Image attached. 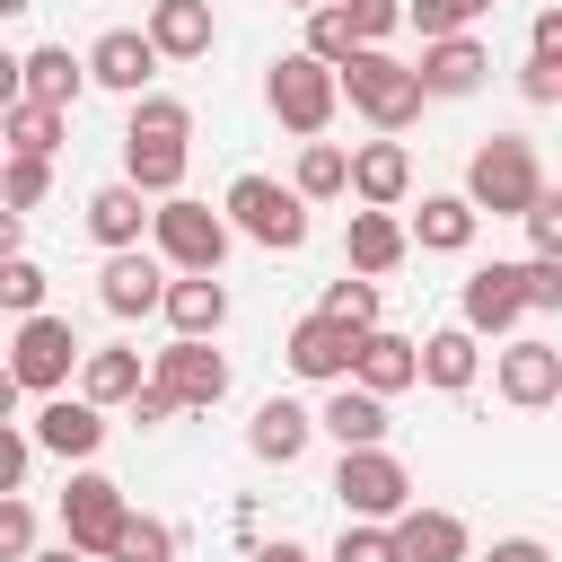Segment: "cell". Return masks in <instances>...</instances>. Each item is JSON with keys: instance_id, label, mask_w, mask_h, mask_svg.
Instances as JSON below:
<instances>
[{"instance_id": "6da1fadb", "label": "cell", "mask_w": 562, "mask_h": 562, "mask_svg": "<svg viewBox=\"0 0 562 562\" xmlns=\"http://www.w3.org/2000/svg\"><path fill=\"white\" fill-rule=\"evenodd\" d=\"M184 158H193V105L184 97H132V123H123V176L149 193V202H167V193H184Z\"/></svg>"}, {"instance_id": "7a4b0ae2", "label": "cell", "mask_w": 562, "mask_h": 562, "mask_svg": "<svg viewBox=\"0 0 562 562\" xmlns=\"http://www.w3.org/2000/svg\"><path fill=\"white\" fill-rule=\"evenodd\" d=\"M342 97H351V114H369L378 132H404V123L430 105L422 61H395L386 44H360V53L342 61Z\"/></svg>"}, {"instance_id": "3957f363", "label": "cell", "mask_w": 562, "mask_h": 562, "mask_svg": "<svg viewBox=\"0 0 562 562\" xmlns=\"http://www.w3.org/2000/svg\"><path fill=\"white\" fill-rule=\"evenodd\" d=\"M465 193H474V211H492V220H527V211H536V193H544L536 140H518V132H492V140L465 158Z\"/></svg>"}, {"instance_id": "277c9868", "label": "cell", "mask_w": 562, "mask_h": 562, "mask_svg": "<svg viewBox=\"0 0 562 562\" xmlns=\"http://www.w3.org/2000/svg\"><path fill=\"white\" fill-rule=\"evenodd\" d=\"M263 105H272L299 140H316V132L334 123V105H342V70H334V61H316V53L299 44V53H281V61L263 70Z\"/></svg>"}, {"instance_id": "5b68a950", "label": "cell", "mask_w": 562, "mask_h": 562, "mask_svg": "<svg viewBox=\"0 0 562 562\" xmlns=\"http://www.w3.org/2000/svg\"><path fill=\"white\" fill-rule=\"evenodd\" d=\"M220 211H228V220H237V237H255L263 255H299V246H307V193H299V184L237 176Z\"/></svg>"}, {"instance_id": "8992f818", "label": "cell", "mask_w": 562, "mask_h": 562, "mask_svg": "<svg viewBox=\"0 0 562 562\" xmlns=\"http://www.w3.org/2000/svg\"><path fill=\"white\" fill-rule=\"evenodd\" d=\"M228 237H237V220L211 211V202H193V193H167L158 220H149V246H158L176 272H220V263H228Z\"/></svg>"}, {"instance_id": "52a82bcc", "label": "cell", "mask_w": 562, "mask_h": 562, "mask_svg": "<svg viewBox=\"0 0 562 562\" xmlns=\"http://www.w3.org/2000/svg\"><path fill=\"white\" fill-rule=\"evenodd\" d=\"M79 360H88V351H79L70 316H44V307L18 316V334H9V386H26V395H61Z\"/></svg>"}, {"instance_id": "ba28073f", "label": "cell", "mask_w": 562, "mask_h": 562, "mask_svg": "<svg viewBox=\"0 0 562 562\" xmlns=\"http://www.w3.org/2000/svg\"><path fill=\"white\" fill-rule=\"evenodd\" d=\"M334 492H342V518H404L413 509V474H404V457L378 439V448H342V465H334Z\"/></svg>"}, {"instance_id": "9c48e42d", "label": "cell", "mask_w": 562, "mask_h": 562, "mask_svg": "<svg viewBox=\"0 0 562 562\" xmlns=\"http://www.w3.org/2000/svg\"><path fill=\"white\" fill-rule=\"evenodd\" d=\"M123 527H132V501H123V483H114V474H70V492H61V536H70L79 553L114 562Z\"/></svg>"}, {"instance_id": "30bf717a", "label": "cell", "mask_w": 562, "mask_h": 562, "mask_svg": "<svg viewBox=\"0 0 562 562\" xmlns=\"http://www.w3.org/2000/svg\"><path fill=\"white\" fill-rule=\"evenodd\" d=\"M492 386H501V404H518V413L562 404V342H544V334H509L501 360H492Z\"/></svg>"}, {"instance_id": "8fae6325", "label": "cell", "mask_w": 562, "mask_h": 562, "mask_svg": "<svg viewBox=\"0 0 562 562\" xmlns=\"http://www.w3.org/2000/svg\"><path fill=\"white\" fill-rule=\"evenodd\" d=\"M360 342H369L360 325H342V316H325V307H316V316H299V325H290L281 360H290L299 378H325V386H342V378L360 369Z\"/></svg>"}, {"instance_id": "7c38bea8", "label": "cell", "mask_w": 562, "mask_h": 562, "mask_svg": "<svg viewBox=\"0 0 562 562\" xmlns=\"http://www.w3.org/2000/svg\"><path fill=\"white\" fill-rule=\"evenodd\" d=\"M149 378H158V386H167L184 413H211V404L228 395V360H220L202 334H176L167 351H149Z\"/></svg>"}, {"instance_id": "4fadbf2b", "label": "cell", "mask_w": 562, "mask_h": 562, "mask_svg": "<svg viewBox=\"0 0 562 562\" xmlns=\"http://www.w3.org/2000/svg\"><path fill=\"white\" fill-rule=\"evenodd\" d=\"M457 316H465L474 334H518V316H536V307H527V263H483V272H465Z\"/></svg>"}, {"instance_id": "5bb4252c", "label": "cell", "mask_w": 562, "mask_h": 562, "mask_svg": "<svg viewBox=\"0 0 562 562\" xmlns=\"http://www.w3.org/2000/svg\"><path fill=\"white\" fill-rule=\"evenodd\" d=\"M158 44H149V26H105L97 44H88V79L97 88H114V97H149V79H158Z\"/></svg>"}, {"instance_id": "9a60e30c", "label": "cell", "mask_w": 562, "mask_h": 562, "mask_svg": "<svg viewBox=\"0 0 562 562\" xmlns=\"http://www.w3.org/2000/svg\"><path fill=\"white\" fill-rule=\"evenodd\" d=\"M158 263H167V255H140V246L105 255V272H97L105 316H167V272H158Z\"/></svg>"}, {"instance_id": "2e32d148", "label": "cell", "mask_w": 562, "mask_h": 562, "mask_svg": "<svg viewBox=\"0 0 562 562\" xmlns=\"http://www.w3.org/2000/svg\"><path fill=\"white\" fill-rule=\"evenodd\" d=\"M35 439H44L61 465H88V457L105 448V404H88V395H44V404H35Z\"/></svg>"}, {"instance_id": "e0dca14e", "label": "cell", "mask_w": 562, "mask_h": 562, "mask_svg": "<svg viewBox=\"0 0 562 562\" xmlns=\"http://www.w3.org/2000/svg\"><path fill=\"white\" fill-rule=\"evenodd\" d=\"M88 88V61H70V44H35L9 61V97H35V105H79Z\"/></svg>"}, {"instance_id": "ac0fdd59", "label": "cell", "mask_w": 562, "mask_h": 562, "mask_svg": "<svg viewBox=\"0 0 562 562\" xmlns=\"http://www.w3.org/2000/svg\"><path fill=\"white\" fill-rule=\"evenodd\" d=\"M342 255H351V272H369V281H386L404 255H413V228L395 220V211H378V202H360L351 211V228H342Z\"/></svg>"}, {"instance_id": "d6986e66", "label": "cell", "mask_w": 562, "mask_h": 562, "mask_svg": "<svg viewBox=\"0 0 562 562\" xmlns=\"http://www.w3.org/2000/svg\"><path fill=\"white\" fill-rule=\"evenodd\" d=\"M351 193H360V202H378V211H395V202L413 193V149H404L395 132L360 140V149H351Z\"/></svg>"}, {"instance_id": "ffe728a7", "label": "cell", "mask_w": 562, "mask_h": 562, "mask_svg": "<svg viewBox=\"0 0 562 562\" xmlns=\"http://www.w3.org/2000/svg\"><path fill=\"white\" fill-rule=\"evenodd\" d=\"M158 211H149V193L132 184V176H114V184H97L88 193V237L105 246V255H123V246H140V228H149Z\"/></svg>"}, {"instance_id": "44dd1931", "label": "cell", "mask_w": 562, "mask_h": 562, "mask_svg": "<svg viewBox=\"0 0 562 562\" xmlns=\"http://www.w3.org/2000/svg\"><path fill=\"white\" fill-rule=\"evenodd\" d=\"M316 430H325V422H316L307 404H290V395H272V404H255V422H246V448H255L263 465H299Z\"/></svg>"}, {"instance_id": "7402d4cb", "label": "cell", "mask_w": 562, "mask_h": 562, "mask_svg": "<svg viewBox=\"0 0 562 562\" xmlns=\"http://www.w3.org/2000/svg\"><path fill=\"white\" fill-rule=\"evenodd\" d=\"M474 369H483V334L457 316V325H439V334H422V386H439V395H465L474 386Z\"/></svg>"}, {"instance_id": "603a6c76", "label": "cell", "mask_w": 562, "mask_h": 562, "mask_svg": "<svg viewBox=\"0 0 562 562\" xmlns=\"http://www.w3.org/2000/svg\"><path fill=\"white\" fill-rule=\"evenodd\" d=\"M149 44H158L167 61H202V53L220 44L211 0H149Z\"/></svg>"}, {"instance_id": "cb8c5ba5", "label": "cell", "mask_w": 562, "mask_h": 562, "mask_svg": "<svg viewBox=\"0 0 562 562\" xmlns=\"http://www.w3.org/2000/svg\"><path fill=\"white\" fill-rule=\"evenodd\" d=\"M492 79V53L474 44V35H439V44H422V88L430 97H474Z\"/></svg>"}, {"instance_id": "d4e9b609", "label": "cell", "mask_w": 562, "mask_h": 562, "mask_svg": "<svg viewBox=\"0 0 562 562\" xmlns=\"http://www.w3.org/2000/svg\"><path fill=\"white\" fill-rule=\"evenodd\" d=\"M474 228H483L474 193H422V211H413V246L422 255H465Z\"/></svg>"}, {"instance_id": "484cf974", "label": "cell", "mask_w": 562, "mask_h": 562, "mask_svg": "<svg viewBox=\"0 0 562 562\" xmlns=\"http://www.w3.org/2000/svg\"><path fill=\"white\" fill-rule=\"evenodd\" d=\"M395 544H404V562H474V536L457 509H404Z\"/></svg>"}, {"instance_id": "4316f807", "label": "cell", "mask_w": 562, "mask_h": 562, "mask_svg": "<svg viewBox=\"0 0 562 562\" xmlns=\"http://www.w3.org/2000/svg\"><path fill=\"white\" fill-rule=\"evenodd\" d=\"M167 325L211 342V334L228 325V281H220V272H176V281H167Z\"/></svg>"}, {"instance_id": "83f0119b", "label": "cell", "mask_w": 562, "mask_h": 562, "mask_svg": "<svg viewBox=\"0 0 562 562\" xmlns=\"http://www.w3.org/2000/svg\"><path fill=\"white\" fill-rule=\"evenodd\" d=\"M369 395H404V386H422V342H404V334H386V325H369V342H360V369H351Z\"/></svg>"}, {"instance_id": "f1b7e54d", "label": "cell", "mask_w": 562, "mask_h": 562, "mask_svg": "<svg viewBox=\"0 0 562 562\" xmlns=\"http://www.w3.org/2000/svg\"><path fill=\"white\" fill-rule=\"evenodd\" d=\"M316 422H325V439H342V448H378V439H386V395H369L360 378H342Z\"/></svg>"}, {"instance_id": "f546056e", "label": "cell", "mask_w": 562, "mask_h": 562, "mask_svg": "<svg viewBox=\"0 0 562 562\" xmlns=\"http://www.w3.org/2000/svg\"><path fill=\"white\" fill-rule=\"evenodd\" d=\"M140 386H149V369H140V351H132V342H105V351H88V360H79V395H88V404H105V413H114V404H132Z\"/></svg>"}, {"instance_id": "4dcf8cb0", "label": "cell", "mask_w": 562, "mask_h": 562, "mask_svg": "<svg viewBox=\"0 0 562 562\" xmlns=\"http://www.w3.org/2000/svg\"><path fill=\"white\" fill-rule=\"evenodd\" d=\"M61 132H70V105H35V97H9V105H0V140L26 149V158H53Z\"/></svg>"}, {"instance_id": "1f68e13d", "label": "cell", "mask_w": 562, "mask_h": 562, "mask_svg": "<svg viewBox=\"0 0 562 562\" xmlns=\"http://www.w3.org/2000/svg\"><path fill=\"white\" fill-rule=\"evenodd\" d=\"M290 184H299L307 202H334V193H351V149H342V140H307Z\"/></svg>"}, {"instance_id": "d6a6232c", "label": "cell", "mask_w": 562, "mask_h": 562, "mask_svg": "<svg viewBox=\"0 0 562 562\" xmlns=\"http://www.w3.org/2000/svg\"><path fill=\"white\" fill-rule=\"evenodd\" d=\"M307 53H316V61H334V70H342V61L360 53V26H351V9H342V0L307 9Z\"/></svg>"}, {"instance_id": "836d02e7", "label": "cell", "mask_w": 562, "mask_h": 562, "mask_svg": "<svg viewBox=\"0 0 562 562\" xmlns=\"http://www.w3.org/2000/svg\"><path fill=\"white\" fill-rule=\"evenodd\" d=\"M325 562H404V544H395L386 518H342V536H334Z\"/></svg>"}, {"instance_id": "e575fe53", "label": "cell", "mask_w": 562, "mask_h": 562, "mask_svg": "<svg viewBox=\"0 0 562 562\" xmlns=\"http://www.w3.org/2000/svg\"><path fill=\"white\" fill-rule=\"evenodd\" d=\"M53 193V158H26V149H9V167H0V202L9 211H35Z\"/></svg>"}, {"instance_id": "d590c367", "label": "cell", "mask_w": 562, "mask_h": 562, "mask_svg": "<svg viewBox=\"0 0 562 562\" xmlns=\"http://www.w3.org/2000/svg\"><path fill=\"white\" fill-rule=\"evenodd\" d=\"M325 316H342V325H378V281L369 272H342V281H325Z\"/></svg>"}, {"instance_id": "8d00e7d4", "label": "cell", "mask_w": 562, "mask_h": 562, "mask_svg": "<svg viewBox=\"0 0 562 562\" xmlns=\"http://www.w3.org/2000/svg\"><path fill=\"white\" fill-rule=\"evenodd\" d=\"M176 544H184V536H176L167 518H140V509H132V527H123L114 562H176Z\"/></svg>"}, {"instance_id": "74e56055", "label": "cell", "mask_w": 562, "mask_h": 562, "mask_svg": "<svg viewBox=\"0 0 562 562\" xmlns=\"http://www.w3.org/2000/svg\"><path fill=\"white\" fill-rule=\"evenodd\" d=\"M474 18H492V0H413V26H422V44H439V35H465Z\"/></svg>"}, {"instance_id": "f35d334b", "label": "cell", "mask_w": 562, "mask_h": 562, "mask_svg": "<svg viewBox=\"0 0 562 562\" xmlns=\"http://www.w3.org/2000/svg\"><path fill=\"white\" fill-rule=\"evenodd\" d=\"M0 307H9V316H35V307H44V263L9 255V263H0Z\"/></svg>"}, {"instance_id": "ab89813d", "label": "cell", "mask_w": 562, "mask_h": 562, "mask_svg": "<svg viewBox=\"0 0 562 562\" xmlns=\"http://www.w3.org/2000/svg\"><path fill=\"white\" fill-rule=\"evenodd\" d=\"M351 9V26H360V44H386L395 26H413V0H342Z\"/></svg>"}, {"instance_id": "60d3db41", "label": "cell", "mask_w": 562, "mask_h": 562, "mask_svg": "<svg viewBox=\"0 0 562 562\" xmlns=\"http://www.w3.org/2000/svg\"><path fill=\"white\" fill-rule=\"evenodd\" d=\"M35 448H44V439H35V422H9V430H0V492H18V483H26Z\"/></svg>"}, {"instance_id": "b9f144b4", "label": "cell", "mask_w": 562, "mask_h": 562, "mask_svg": "<svg viewBox=\"0 0 562 562\" xmlns=\"http://www.w3.org/2000/svg\"><path fill=\"white\" fill-rule=\"evenodd\" d=\"M26 553H35V509L9 492L0 501V562H26Z\"/></svg>"}, {"instance_id": "7bdbcfd3", "label": "cell", "mask_w": 562, "mask_h": 562, "mask_svg": "<svg viewBox=\"0 0 562 562\" xmlns=\"http://www.w3.org/2000/svg\"><path fill=\"white\" fill-rule=\"evenodd\" d=\"M527 307L562 316V255H527Z\"/></svg>"}, {"instance_id": "ee69618b", "label": "cell", "mask_w": 562, "mask_h": 562, "mask_svg": "<svg viewBox=\"0 0 562 562\" xmlns=\"http://www.w3.org/2000/svg\"><path fill=\"white\" fill-rule=\"evenodd\" d=\"M527 246H536V255H562V184L536 193V211H527Z\"/></svg>"}, {"instance_id": "f6af8a7d", "label": "cell", "mask_w": 562, "mask_h": 562, "mask_svg": "<svg viewBox=\"0 0 562 562\" xmlns=\"http://www.w3.org/2000/svg\"><path fill=\"white\" fill-rule=\"evenodd\" d=\"M123 413H132V422H140V430H158V422H176V413H184V404H176V395H167V386H158V378H149V386H140V395H132V404H123Z\"/></svg>"}, {"instance_id": "bcb514c9", "label": "cell", "mask_w": 562, "mask_h": 562, "mask_svg": "<svg viewBox=\"0 0 562 562\" xmlns=\"http://www.w3.org/2000/svg\"><path fill=\"white\" fill-rule=\"evenodd\" d=\"M518 97H527V105H562V70L527 53V70H518Z\"/></svg>"}, {"instance_id": "7dc6e473", "label": "cell", "mask_w": 562, "mask_h": 562, "mask_svg": "<svg viewBox=\"0 0 562 562\" xmlns=\"http://www.w3.org/2000/svg\"><path fill=\"white\" fill-rule=\"evenodd\" d=\"M527 53L562 70V9H536V26H527Z\"/></svg>"}, {"instance_id": "c3c4849f", "label": "cell", "mask_w": 562, "mask_h": 562, "mask_svg": "<svg viewBox=\"0 0 562 562\" xmlns=\"http://www.w3.org/2000/svg\"><path fill=\"white\" fill-rule=\"evenodd\" d=\"M483 562H553V544H536V536H501Z\"/></svg>"}, {"instance_id": "681fc988", "label": "cell", "mask_w": 562, "mask_h": 562, "mask_svg": "<svg viewBox=\"0 0 562 562\" xmlns=\"http://www.w3.org/2000/svg\"><path fill=\"white\" fill-rule=\"evenodd\" d=\"M246 562H316V553H307V544H290V536H281V544H255V553H246Z\"/></svg>"}, {"instance_id": "f907efd6", "label": "cell", "mask_w": 562, "mask_h": 562, "mask_svg": "<svg viewBox=\"0 0 562 562\" xmlns=\"http://www.w3.org/2000/svg\"><path fill=\"white\" fill-rule=\"evenodd\" d=\"M26 562H97V553H79V544H70V536H61V544H53V553H26Z\"/></svg>"}, {"instance_id": "816d5d0a", "label": "cell", "mask_w": 562, "mask_h": 562, "mask_svg": "<svg viewBox=\"0 0 562 562\" xmlns=\"http://www.w3.org/2000/svg\"><path fill=\"white\" fill-rule=\"evenodd\" d=\"M26 9H35V0H0V18H26Z\"/></svg>"}, {"instance_id": "f5cc1de1", "label": "cell", "mask_w": 562, "mask_h": 562, "mask_svg": "<svg viewBox=\"0 0 562 562\" xmlns=\"http://www.w3.org/2000/svg\"><path fill=\"white\" fill-rule=\"evenodd\" d=\"M281 9H325V0H281Z\"/></svg>"}]
</instances>
